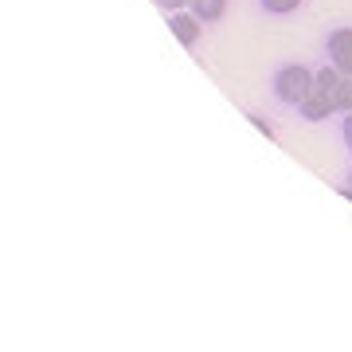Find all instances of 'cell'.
<instances>
[{"mask_svg":"<svg viewBox=\"0 0 352 352\" xmlns=\"http://www.w3.org/2000/svg\"><path fill=\"white\" fill-rule=\"evenodd\" d=\"M314 82H317V71H309L302 63H289L274 75V98L286 102V106H302L314 94Z\"/></svg>","mask_w":352,"mask_h":352,"instance_id":"obj_1","label":"cell"},{"mask_svg":"<svg viewBox=\"0 0 352 352\" xmlns=\"http://www.w3.org/2000/svg\"><path fill=\"white\" fill-rule=\"evenodd\" d=\"M329 63L352 75V28H337V32H329Z\"/></svg>","mask_w":352,"mask_h":352,"instance_id":"obj_2","label":"cell"},{"mask_svg":"<svg viewBox=\"0 0 352 352\" xmlns=\"http://www.w3.org/2000/svg\"><path fill=\"white\" fill-rule=\"evenodd\" d=\"M168 28H173V36L184 43V47H196V39H200V16L192 12V8H180V12H168Z\"/></svg>","mask_w":352,"mask_h":352,"instance_id":"obj_3","label":"cell"},{"mask_svg":"<svg viewBox=\"0 0 352 352\" xmlns=\"http://www.w3.org/2000/svg\"><path fill=\"white\" fill-rule=\"evenodd\" d=\"M192 12L200 16V24H219L227 16V0H192Z\"/></svg>","mask_w":352,"mask_h":352,"instance_id":"obj_4","label":"cell"},{"mask_svg":"<svg viewBox=\"0 0 352 352\" xmlns=\"http://www.w3.org/2000/svg\"><path fill=\"white\" fill-rule=\"evenodd\" d=\"M258 4L274 16H286V12H294V8H302V0H258Z\"/></svg>","mask_w":352,"mask_h":352,"instance_id":"obj_5","label":"cell"},{"mask_svg":"<svg viewBox=\"0 0 352 352\" xmlns=\"http://www.w3.org/2000/svg\"><path fill=\"white\" fill-rule=\"evenodd\" d=\"M337 106H340V113H352V75H344V78H340Z\"/></svg>","mask_w":352,"mask_h":352,"instance_id":"obj_6","label":"cell"},{"mask_svg":"<svg viewBox=\"0 0 352 352\" xmlns=\"http://www.w3.org/2000/svg\"><path fill=\"white\" fill-rule=\"evenodd\" d=\"M157 8H164V12H180V8H192V0H153Z\"/></svg>","mask_w":352,"mask_h":352,"instance_id":"obj_7","label":"cell"},{"mask_svg":"<svg viewBox=\"0 0 352 352\" xmlns=\"http://www.w3.org/2000/svg\"><path fill=\"white\" fill-rule=\"evenodd\" d=\"M340 133H344V145H349V153H352V113L344 118V129H340Z\"/></svg>","mask_w":352,"mask_h":352,"instance_id":"obj_8","label":"cell"},{"mask_svg":"<svg viewBox=\"0 0 352 352\" xmlns=\"http://www.w3.org/2000/svg\"><path fill=\"white\" fill-rule=\"evenodd\" d=\"M247 118H251V122H254V126H258V129H263V133H266V138H274V129H270V126H266V122H263V118H254V113H247Z\"/></svg>","mask_w":352,"mask_h":352,"instance_id":"obj_9","label":"cell"},{"mask_svg":"<svg viewBox=\"0 0 352 352\" xmlns=\"http://www.w3.org/2000/svg\"><path fill=\"white\" fill-rule=\"evenodd\" d=\"M344 196L352 200V173H349V184H344Z\"/></svg>","mask_w":352,"mask_h":352,"instance_id":"obj_10","label":"cell"}]
</instances>
